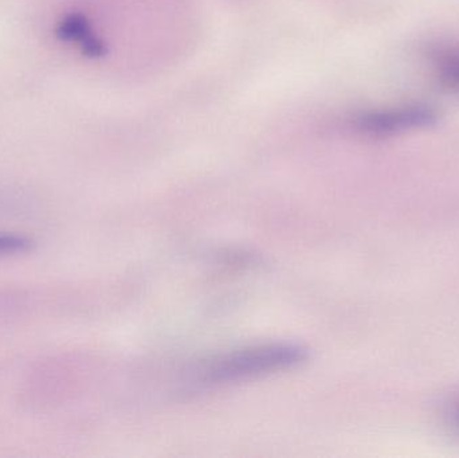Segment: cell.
Segmentation results:
<instances>
[{
    "label": "cell",
    "mask_w": 459,
    "mask_h": 458,
    "mask_svg": "<svg viewBox=\"0 0 459 458\" xmlns=\"http://www.w3.org/2000/svg\"><path fill=\"white\" fill-rule=\"evenodd\" d=\"M307 359V350L299 344L273 343L246 347L212 358L201 368L204 385L246 381L296 367Z\"/></svg>",
    "instance_id": "1"
},
{
    "label": "cell",
    "mask_w": 459,
    "mask_h": 458,
    "mask_svg": "<svg viewBox=\"0 0 459 458\" xmlns=\"http://www.w3.org/2000/svg\"><path fill=\"white\" fill-rule=\"evenodd\" d=\"M455 424H457V427L459 428V406L457 408V410H455Z\"/></svg>",
    "instance_id": "4"
},
{
    "label": "cell",
    "mask_w": 459,
    "mask_h": 458,
    "mask_svg": "<svg viewBox=\"0 0 459 458\" xmlns=\"http://www.w3.org/2000/svg\"><path fill=\"white\" fill-rule=\"evenodd\" d=\"M442 77L453 86L459 88V54L449 56L442 65Z\"/></svg>",
    "instance_id": "3"
},
{
    "label": "cell",
    "mask_w": 459,
    "mask_h": 458,
    "mask_svg": "<svg viewBox=\"0 0 459 458\" xmlns=\"http://www.w3.org/2000/svg\"><path fill=\"white\" fill-rule=\"evenodd\" d=\"M30 247H31V242L24 237L0 234V255L23 253L29 250Z\"/></svg>",
    "instance_id": "2"
}]
</instances>
